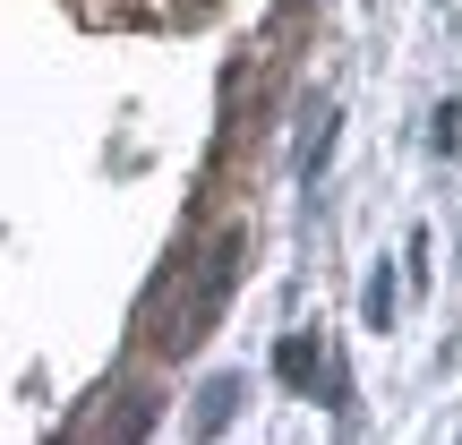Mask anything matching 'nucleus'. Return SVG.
I'll return each mask as SVG.
<instances>
[{
	"label": "nucleus",
	"mask_w": 462,
	"mask_h": 445,
	"mask_svg": "<svg viewBox=\"0 0 462 445\" xmlns=\"http://www.w3.org/2000/svg\"><path fill=\"white\" fill-rule=\"evenodd\" d=\"M231 283H240V231H223V240H215V257L198 265V292L163 317V351H198L206 343V326H215V309L231 300Z\"/></svg>",
	"instance_id": "1"
},
{
	"label": "nucleus",
	"mask_w": 462,
	"mask_h": 445,
	"mask_svg": "<svg viewBox=\"0 0 462 445\" xmlns=\"http://www.w3.org/2000/svg\"><path fill=\"white\" fill-rule=\"evenodd\" d=\"M274 368H282V385H300V394H317V403H343V377L326 368L317 334H282V343H274Z\"/></svg>",
	"instance_id": "2"
},
{
	"label": "nucleus",
	"mask_w": 462,
	"mask_h": 445,
	"mask_svg": "<svg viewBox=\"0 0 462 445\" xmlns=\"http://www.w3.org/2000/svg\"><path fill=\"white\" fill-rule=\"evenodd\" d=\"M326 154H334V112H317V129H309V146H300V181H326Z\"/></svg>",
	"instance_id": "3"
},
{
	"label": "nucleus",
	"mask_w": 462,
	"mask_h": 445,
	"mask_svg": "<svg viewBox=\"0 0 462 445\" xmlns=\"http://www.w3.org/2000/svg\"><path fill=\"white\" fill-rule=\"evenodd\" d=\"M198 403H206V412H198V429H206V437H215V429H231V412H240V385H231V377H223V385H206V394H198Z\"/></svg>",
	"instance_id": "4"
},
{
	"label": "nucleus",
	"mask_w": 462,
	"mask_h": 445,
	"mask_svg": "<svg viewBox=\"0 0 462 445\" xmlns=\"http://www.w3.org/2000/svg\"><path fill=\"white\" fill-rule=\"evenodd\" d=\"M368 326H394V265H377V274H368Z\"/></svg>",
	"instance_id": "5"
},
{
	"label": "nucleus",
	"mask_w": 462,
	"mask_h": 445,
	"mask_svg": "<svg viewBox=\"0 0 462 445\" xmlns=\"http://www.w3.org/2000/svg\"><path fill=\"white\" fill-rule=\"evenodd\" d=\"M454 146H462V112L446 103V112H437V154H454Z\"/></svg>",
	"instance_id": "6"
}]
</instances>
